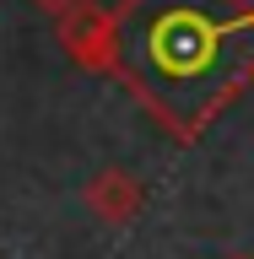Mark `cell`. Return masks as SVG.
I'll return each instance as SVG.
<instances>
[{
    "instance_id": "7a4b0ae2",
    "label": "cell",
    "mask_w": 254,
    "mask_h": 259,
    "mask_svg": "<svg viewBox=\"0 0 254 259\" xmlns=\"http://www.w3.org/2000/svg\"><path fill=\"white\" fill-rule=\"evenodd\" d=\"M60 32L65 44L76 49L81 65H108V49H114V16H103L97 6H70V11L60 16Z\"/></svg>"
},
{
    "instance_id": "6da1fadb",
    "label": "cell",
    "mask_w": 254,
    "mask_h": 259,
    "mask_svg": "<svg viewBox=\"0 0 254 259\" xmlns=\"http://www.w3.org/2000/svg\"><path fill=\"white\" fill-rule=\"evenodd\" d=\"M108 65L190 141L254 76V11L243 0H125L114 11Z\"/></svg>"
},
{
    "instance_id": "3957f363",
    "label": "cell",
    "mask_w": 254,
    "mask_h": 259,
    "mask_svg": "<svg viewBox=\"0 0 254 259\" xmlns=\"http://www.w3.org/2000/svg\"><path fill=\"white\" fill-rule=\"evenodd\" d=\"M87 205H92L103 222H130L135 205H141V189H135L130 173H103L92 189H87Z\"/></svg>"
},
{
    "instance_id": "277c9868",
    "label": "cell",
    "mask_w": 254,
    "mask_h": 259,
    "mask_svg": "<svg viewBox=\"0 0 254 259\" xmlns=\"http://www.w3.org/2000/svg\"><path fill=\"white\" fill-rule=\"evenodd\" d=\"M38 6H44V11H54V16H65L70 6H81V0H38Z\"/></svg>"
}]
</instances>
